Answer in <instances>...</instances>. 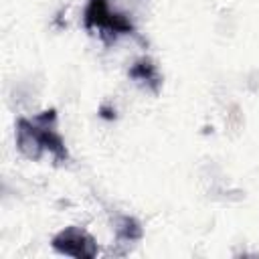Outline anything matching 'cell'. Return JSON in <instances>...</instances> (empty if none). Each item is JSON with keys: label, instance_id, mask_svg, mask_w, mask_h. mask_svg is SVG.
I'll list each match as a JSON object with an SVG mask.
<instances>
[{"label": "cell", "instance_id": "cell-2", "mask_svg": "<svg viewBox=\"0 0 259 259\" xmlns=\"http://www.w3.org/2000/svg\"><path fill=\"white\" fill-rule=\"evenodd\" d=\"M83 24L87 30L97 32L107 42L115 40L117 36L136 32L134 22L125 14L111 10L109 0H87L85 12H83Z\"/></svg>", "mask_w": 259, "mask_h": 259}, {"label": "cell", "instance_id": "cell-1", "mask_svg": "<svg viewBox=\"0 0 259 259\" xmlns=\"http://www.w3.org/2000/svg\"><path fill=\"white\" fill-rule=\"evenodd\" d=\"M18 152L28 160H40L45 152L53 156L55 162H67L69 150L63 136L57 130V111L45 109L32 119L18 117L14 132Z\"/></svg>", "mask_w": 259, "mask_h": 259}, {"label": "cell", "instance_id": "cell-4", "mask_svg": "<svg viewBox=\"0 0 259 259\" xmlns=\"http://www.w3.org/2000/svg\"><path fill=\"white\" fill-rule=\"evenodd\" d=\"M130 77H132L138 85H142L144 89H148V91H152V93H158L160 87H162V75H160L158 67L154 65V61L148 59V57L138 59V61L130 67Z\"/></svg>", "mask_w": 259, "mask_h": 259}, {"label": "cell", "instance_id": "cell-3", "mask_svg": "<svg viewBox=\"0 0 259 259\" xmlns=\"http://www.w3.org/2000/svg\"><path fill=\"white\" fill-rule=\"evenodd\" d=\"M51 245L57 253L75 257V259H93L99 253V247L93 235L83 227H65L53 237Z\"/></svg>", "mask_w": 259, "mask_h": 259}, {"label": "cell", "instance_id": "cell-5", "mask_svg": "<svg viewBox=\"0 0 259 259\" xmlns=\"http://www.w3.org/2000/svg\"><path fill=\"white\" fill-rule=\"evenodd\" d=\"M115 239L119 245H132L142 239V225L134 217H121L115 223Z\"/></svg>", "mask_w": 259, "mask_h": 259}]
</instances>
